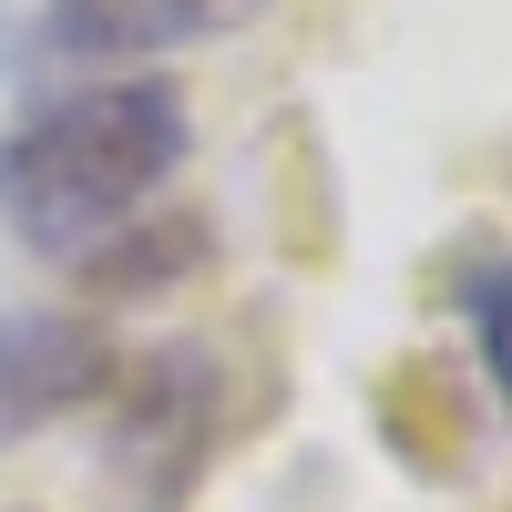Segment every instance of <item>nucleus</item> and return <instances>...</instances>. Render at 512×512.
Here are the masks:
<instances>
[{"label": "nucleus", "instance_id": "nucleus-1", "mask_svg": "<svg viewBox=\"0 0 512 512\" xmlns=\"http://www.w3.org/2000/svg\"><path fill=\"white\" fill-rule=\"evenodd\" d=\"M185 93L164 72H123L62 93L0 134V226L41 256H82L175 185L185 164Z\"/></svg>", "mask_w": 512, "mask_h": 512}, {"label": "nucleus", "instance_id": "nucleus-2", "mask_svg": "<svg viewBox=\"0 0 512 512\" xmlns=\"http://www.w3.org/2000/svg\"><path fill=\"white\" fill-rule=\"evenodd\" d=\"M113 379H123V359H113V338L93 318L11 308L0 318V441H31V431H52V420L113 400Z\"/></svg>", "mask_w": 512, "mask_h": 512}, {"label": "nucleus", "instance_id": "nucleus-3", "mask_svg": "<svg viewBox=\"0 0 512 512\" xmlns=\"http://www.w3.org/2000/svg\"><path fill=\"white\" fill-rule=\"evenodd\" d=\"M256 0H52L41 11V52L52 62H154L185 41L246 21Z\"/></svg>", "mask_w": 512, "mask_h": 512}, {"label": "nucleus", "instance_id": "nucleus-4", "mask_svg": "<svg viewBox=\"0 0 512 512\" xmlns=\"http://www.w3.org/2000/svg\"><path fill=\"white\" fill-rule=\"evenodd\" d=\"M123 400V451L134 461H164V472H195V451L216 441V359L205 349H154V359H123L113 379Z\"/></svg>", "mask_w": 512, "mask_h": 512}, {"label": "nucleus", "instance_id": "nucleus-5", "mask_svg": "<svg viewBox=\"0 0 512 512\" xmlns=\"http://www.w3.org/2000/svg\"><path fill=\"white\" fill-rule=\"evenodd\" d=\"M205 256H216V226L195 205H154V216L113 226L103 246H82V287L93 297H154V287H185Z\"/></svg>", "mask_w": 512, "mask_h": 512}, {"label": "nucleus", "instance_id": "nucleus-6", "mask_svg": "<svg viewBox=\"0 0 512 512\" xmlns=\"http://www.w3.org/2000/svg\"><path fill=\"white\" fill-rule=\"evenodd\" d=\"M461 318H472V349H482L492 390L512 410V256H472L461 267Z\"/></svg>", "mask_w": 512, "mask_h": 512}]
</instances>
